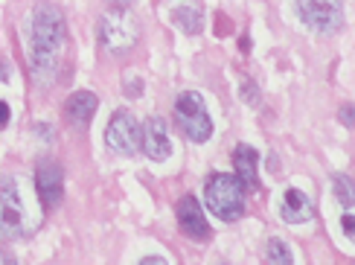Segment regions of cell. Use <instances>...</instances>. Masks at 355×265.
<instances>
[{
  "instance_id": "9",
  "label": "cell",
  "mask_w": 355,
  "mask_h": 265,
  "mask_svg": "<svg viewBox=\"0 0 355 265\" xmlns=\"http://www.w3.org/2000/svg\"><path fill=\"white\" fill-rule=\"evenodd\" d=\"M175 216H178V228H181V233L187 239H196V242L210 239V225H207L204 210L196 201V196H184L181 201H178Z\"/></svg>"
},
{
  "instance_id": "1",
  "label": "cell",
  "mask_w": 355,
  "mask_h": 265,
  "mask_svg": "<svg viewBox=\"0 0 355 265\" xmlns=\"http://www.w3.org/2000/svg\"><path fill=\"white\" fill-rule=\"evenodd\" d=\"M26 53H29V70H33L38 85L55 82L67 55V24L64 15L55 6L41 3L33 9L26 21Z\"/></svg>"
},
{
  "instance_id": "10",
  "label": "cell",
  "mask_w": 355,
  "mask_h": 265,
  "mask_svg": "<svg viewBox=\"0 0 355 265\" xmlns=\"http://www.w3.org/2000/svg\"><path fill=\"white\" fill-rule=\"evenodd\" d=\"M140 146L152 160H166L172 155V140H169V126L164 117H149L140 131Z\"/></svg>"
},
{
  "instance_id": "17",
  "label": "cell",
  "mask_w": 355,
  "mask_h": 265,
  "mask_svg": "<svg viewBox=\"0 0 355 265\" xmlns=\"http://www.w3.org/2000/svg\"><path fill=\"white\" fill-rule=\"evenodd\" d=\"M9 120H12V111H9L6 102L0 99V128H6V126H9Z\"/></svg>"
},
{
  "instance_id": "20",
  "label": "cell",
  "mask_w": 355,
  "mask_h": 265,
  "mask_svg": "<svg viewBox=\"0 0 355 265\" xmlns=\"http://www.w3.org/2000/svg\"><path fill=\"white\" fill-rule=\"evenodd\" d=\"M341 120H344V126H352V108L349 105L341 108Z\"/></svg>"
},
{
  "instance_id": "13",
  "label": "cell",
  "mask_w": 355,
  "mask_h": 265,
  "mask_svg": "<svg viewBox=\"0 0 355 265\" xmlns=\"http://www.w3.org/2000/svg\"><path fill=\"white\" fill-rule=\"evenodd\" d=\"M312 219V198L303 189H286L283 196V222L288 225H300Z\"/></svg>"
},
{
  "instance_id": "14",
  "label": "cell",
  "mask_w": 355,
  "mask_h": 265,
  "mask_svg": "<svg viewBox=\"0 0 355 265\" xmlns=\"http://www.w3.org/2000/svg\"><path fill=\"white\" fill-rule=\"evenodd\" d=\"M172 21L181 26L184 33L196 35V33H201V26H204V12H201L198 3H181V6H175Z\"/></svg>"
},
{
  "instance_id": "15",
  "label": "cell",
  "mask_w": 355,
  "mask_h": 265,
  "mask_svg": "<svg viewBox=\"0 0 355 265\" xmlns=\"http://www.w3.org/2000/svg\"><path fill=\"white\" fill-rule=\"evenodd\" d=\"M265 259L274 262V265H291V251L283 239H271L268 242V251H265Z\"/></svg>"
},
{
  "instance_id": "19",
  "label": "cell",
  "mask_w": 355,
  "mask_h": 265,
  "mask_svg": "<svg viewBox=\"0 0 355 265\" xmlns=\"http://www.w3.org/2000/svg\"><path fill=\"white\" fill-rule=\"evenodd\" d=\"M9 73H12L9 62H6V58H0V82H9Z\"/></svg>"
},
{
  "instance_id": "21",
  "label": "cell",
  "mask_w": 355,
  "mask_h": 265,
  "mask_svg": "<svg viewBox=\"0 0 355 265\" xmlns=\"http://www.w3.org/2000/svg\"><path fill=\"white\" fill-rule=\"evenodd\" d=\"M164 257H143V265H164Z\"/></svg>"
},
{
  "instance_id": "23",
  "label": "cell",
  "mask_w": 355,
  "mask_h": 265,
  "mask_svg": "<svg viewBox=\"0 0 355 265\" xmlns=\"http://www.w3.org/2000/svg\"><path fill=\"white\" fill-rule=\"evenodd\" d=\"M0 259H9V262H12L15 257H12V254H3V251H0Z\"/></svg>"
},
{
  "instance_id": "12",
  "label": "cell",
  "mask_w": 355,
  "mask_h": 265,
  "mask_svg": "<svg viewBox=\"0 0 355 265\" xmlns=\"http://www.w3.org/2000/svg\"><path fill=\"white\" fill-rule=\"evenodd\" d=\"M96 105H99V99L91 91H76L64 102V117L76 128H87V123H91L94 114H96Z\"/></svg>"
},
{
  "instance_id": "22",
  "label": "cell",
  "mask_w": 355,
  "mask_h": 265,
  "mask_svg": "<svg viewBox=\"0 0 355 265\" xmlns=\"http://www.w3.org/2000/svg\"><path fill=\"white\" fill-rule=\"evenodd\" d=\"M108 3H111V6H120V9H123V6H131V3H135V0H108Z\"/></svg>"
},
{
  "instance_id": "4",
  "label": "cell",
  "mask_w": 355,
  "mask_h": 265,
  "mask_svg": "<svg viewBox=\"0 0 355 265\" xmlns=\"http://www.w3.org/2000/svg\"><path fill=\"white\" fill-rule=\"evenodd\" d=\"M175 123L181 128V135L192 143H207L213 135V120L207 111L201 94L196 91H184L175 102Z\"/></svg>"
},
{
  "instance_id": "18",
  "label": "cell",
  "mask_w": 355,
  "mask_h": 265,
  "mask_svg": "<svg viewBox=\"0 0 355 265\" xmlns=\"http://www.w3.org/2000/svg\"><path fill=\"white\" fill-rule=\"evenodd\" d=\"M344 233H347V237H352V233H355V216L352 213L344 216Z\"/></svg>"
},
{
  "instance_id": "11",
  "label": "cell",
  "mask_w": 355,
  "mask_h": 265,
  "mask_svg": "<svg viewBox=\"0 0 355 265\" xmlns=\"http://www.w3.org/2000/svg\"><path fill=\"white\" fill-rule=\"evenodd\" d=\"M257 166H259V155H257V149H250V146H245V143H239L233 149V169H236V178L242 181V187L248 189H259V172H257Z\"/></svg>"
},
{
  "instance_id": "5",
  "label": "cell",
  "mask_w": 355,
  "mask_h": 265,
  "mask_svg": "<svg viewBox=\"0 0 355 265\" xmlns=\"http://www.w3.org/2000/svg\"><path fill=\"white\" fill-rule=\"evenodd\" d=\"M297 12L309 29L315 33H338L344 26L341 0H297Z\"/></svg>"
},
{
  "instance_id": "6",
  "label": "cell",
  "mask_w": 355,
  "mask_h": 265,
  "mask_svg": "<svg viewBox=\"0 0 355 265\" xmlns=\"http://www.w3.org/2000/svg\"><path fill=\"white\" fill-rule=\"evenodd\" d=\"M105 143L111 146L116 155L135 157L137 149H140V126H137V120H135V114L125 111V108L116 111V114L111 117V123H108Z\"/></svg>"
},
{
  "instance_id": "7",
  "label": "cell",
  "mask_w": 355,
  "mask_h": 265,
  "mask_svg": "<svg viewBox=\"0 0 355 265\" xmlns=\"http://www.w3.org/2000/svg\"><path fill=\"white\" fill-rule=\"evenodd\" d=\"M0 228L9 237H24L26 233V210L15 178H0Z\"/></svg>"
},
{
  "instance_id": "2",
  "label": "cell",
  "mask_w": 355,
  "mask_h": 265,
  "mask_svg": "<svg viewBox=\"0 0 355 265\" xmlns=\"http://www.w3.org/2000/svg\"><path fill=\"white\" fill-rule=\"evenodd\" d=\"M140 38V21L137 15L131 12L128 6H114L102 15L99 21V44L102 50L111 55H123L125 50H131Z\"/></svg>"
},
{
  "instance_id": "8",
  "label": "cell",
  "mask_w": 355,
  "mask_h": 265,
  "mask_svg": "<svg viewBox=\"0 0 355 265\" xmlns=\"http://www.w3.org/2000/svg\"><path fill=\"white\" fill-rule=\"evenodd\" d=\"M35 189H38V198L44 204V210H53L62 204L64 196V172L53 160H44L35 172Z\"/></svg>"
},
{
  "instance_id": "3",
  "label": "cell",
  "mask_w": 355,
  "mask_h": 265,
  "mask_svg": "<svg viewBox=\"0 0 355 265\" xmlns=\"http://www.w3.org/2000/svg\"><path fill=\"white\" fill-rule=\"evenodd\" d=\"M207 207L221 222H236L245 213V187L236 175H213L204 189Z\"/></svg>"
},
{
  "instance_id": "16",
  "label": "cell",
  "mask_w": 355,
  "mask_h": 265,
  "mask_svg": "<svg viewBox=\"0 0 355 265\" xmlns=\"http://www.w3.org/2000/svg\"><path fill=\"white\" fill-rule=\"evenodd\" d=\"M335 196H338V201H341L347 210L352 207V181L347 178V175H338V178H335Z\"/></svg>"
}]
</instances>
